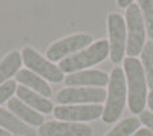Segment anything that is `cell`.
I'll use <instances>...</instances> for the list:
<instances>
[{"label":"cell","mask_w":153,"mask_h":136,"mask_svg":"<svg viewBox=\"0 0 153 136\" xmlns=\"http://www.w3.org/2000/svg\"><path fill=\"white\" fill-rule=\"evenodd\" d=\"M124 75L127 84V104L132 113L144 112V107L147 104V80L144 67L138 58L127 57L124 60Z\"/></svg>","instance_id":"6da1fadb"},{"label":"cell","mask_w":153,"mask_h":136,"mask_svg":"<svg viewBox=\"0 0 153 136\" xmlns=\"http://www.w3.org/2000/svg\"><path fill=\"white\" fill-rule=\"evenodd\" d=\"M126 103H127V84H126L124 69L117 66L112 69L109 75L106 106L103 116H101L106 124H113L120 119L126 107Z\"/></svg>","instance_id":"7a4b0ae2"},{"label":"cell","mask_w":153,"mask_h":136,"mask_svg":"<svg viewBox=\"0 0 153 136\" xmlns=\"http://www.w3.org/2000/svg\"><path fill=\"white\" fill-rule=\"evenodd\" d=\"M109 57V41L107 40H98L94 41L91 46H87L83 51L76 52L63 61H60L58 67L63 73H75L80 70H87L101 61H104Z\"/></svg>","instance_id":"3957f363"},{"label":"cell","mask_w":153,"mask_h":136,"mask_svg":"<svg viewBox=\"0 0 153 136\" xmlns=\"http://www.w3.org/2000/svg\"><path fill=\"white\" fill-rule=\"evenodd\" d=\"M126 28H127L126 54L132 58H136L138 55H141L147 37L146 23L138 3H132L126 9Z\"/></svg>","instance_id":"277c9868"},{"label":"cell","mask_w":153,"mask_h":136,"mask_svg":"<svg viewBox=\"0 0 153 136\" xmlns=\"http://www.w3.org/2000/svg\"><path fill=\"white\" fill-rule=\"evenodd\" d=\"M22 61L29 69L31 72L37 73L38 77H42L43 80L49 83H61L65 81V73L61 72V69L54 64L52 61H49L46 57L40 55L34 47H23L22 51Z\"/></svg>","instance_id":"5b68a950"},{"label":"cell","mask_w":153,"mask_h":136,"mask_svg":"<svg viewBox=\"0 0 153 136\" xmlns=\"http://www.w3.org/2000/svg\"><path fill=\"white\" fill-rule=\"evenodd\" d=\"M107 31H109V57L112 63L120 64L124 60L127 46V28L123 16L112 12L107 16Z\"/></svg>","instance_id":"8992f818"},{"label":"cell","mask_w":153,"mask_h":136,"mask_svg":"<svg viewBox=\"0 0 153 136\" xmlns=\"http://www.w3.org/2000/svg\"><path fill=\"white\" fill-rule=\"evenodd\" d=\"M94 43L92 35L89 34H74V35H68L65 38H61L55 43H52L48 51H46V58L52 63L57 61H63L65 58L76 54L86 49L87 46H91Z\"/></svg>","instance_id":"52a82bcc"},{"label":"cell","mask_w":153,"mask_h":136,"mask_svg":"<svg viewBox=\"0 0 153 136\" xmlns=\"http://www.w3.org/2000/svg\"><path fill=\"white\" fill-rule=\"evenodd\" d=\"M106 96L107 92L103 87H65L57 93V101L60 106L101 104Z\"/></svg>","instance_id":"ba28073f"},{"label":"cell","mask_w":153,"mask_h":136,"mask_svg":"<svg viewBox=\"0 0 153 136\" xmlns=\"http://www.w3.org/2000/svg\"><path fill=\"white\" fill-rule=\"evenodd\" d=\"M103 112L104 107L101 104H72L54 107V116L57 121L80 122V124L101 118Z\"/></svg>","instance_id":"9c48e42d"},{"label":"cell","mask_w":153,"mask_h":136,"mask_svg":"<svg viewBox=\"0 0 153 136\" xmlns=\"http://www.w3.org/2000/svg\"><path fill=\"white\" fill-rule=\"evenodd\" d=\"M38 136H92V129L80 122L48 121L38 127Z\"/></svg>","instance_id":"30bf717a"},{"label":"cell","mask_w":153,"mask_h":136,"mask_svg":"<svg viewBox=\"0 0 153 136\" xmlns=\"http://www.w3.org/2000/svg\"><path fill=\"white\" fill-rule=\"evenodd\" d=\"M68 87H104L109 84V75L103 70L87 69L65 77Z\"/></svg>","instance_id":"8fae6325"},{"label":"cell","mask_w":153,"mask_h":136,"mask_svg":"<svg viewBox=\"0 0 153 136\" xmlns=\"http://www.w3.org/2000/svg\"><path fill=\"white\" fill-rule=\"evenodd\" d=\"M8 109L11 113H14L19 119L26 122L31 127H40L42 124H45L43 115L38 113L32 107H29L28 104H25L23 101H20L19 98H11L8 101Z\"/></svg>","instance_id":"7c38bea8"},{"label":"cell","mask_w":153,"mask_h":136,"mask_svg":"<svg viewBox=\"0 0 153 136\" xmlns=\"http://www.w3.org/2000/svg\"><path fill=\"white\" fill-rule=\"evenodd\" d=\"M16 95H17V98L20 101L28 104L29 107H32L34 110H37V112L42 113V115L54 112V106L49 101V98H45L43 95L37 93V92H34L28 87H25V86H19Z\"/></svg>","instance_id":"4fadbf2b"},{"label":"cell","mask_w":153,"mask_h":136,"mask_svg":"<svg viewBox=\"0 0 153 136\" xmlns=\"http://www.w3.org/2000/svg\"><path fill=\"white\" fill-rule=\"evenodd\" d=\"M0 127L16 136H38V133L6 109H0Z\"/></svg>","instance_id":"5bb4252c"},{"label":"cell","mask_w":153,"mask_h":136,"mask_svg":"<svg viewBox=\"0 0 153 136\" xmlns=\"http://www.w3.org/2000/svg\"><path fill=\"white\" fill-rule=\"evenodd\" d=\"M16 81L20 83V86H25V87L43 95L45 98H49L52 95V89L48 84V81L43 80L42 77H38L37 73L31 72L29 69H20L16 75Z\"/></svg>","instance_id":"9a60e30c"},{"label":"cell","mask_w":153,"mask_h":136,"mask_svg":"<svg viewBox=\"0 0 153 136\" xmlns=\"http://www.w3.org/2000/svg\"><path fill=\"white\" fill-rule=\"evenodd\" d=\"M20 67H22V54L19 51H11L0 61V86L9 81L11 77L17 75Z\"/></svg>","instance_id":"2e32d148"},{"label":"cell","mask_w":153,"mask_h":136,"mask_svg":"<svg viewBox=\"0 0 153 136\" xmlns=\"http://www.w3.org/2000/svg\"><path fill=\"white\" fill-rule=\"evenodd\" d=\"M141 64L144 67L149 89L153 90V41L152 40L146 41L144 44V49L141 52Z\"/></svg>","instance_id":"e0dca14e"},{"label":"cell","mask_w":153,"mask_h":136,"mask_svg":"<svg viewBox=\"0 0 153 136\" xmlns=\"http://www.w3.org/2000/svg\"><path fill=\"white\" fill-rule=\"evenodd\" d=\"M139 127H141V121L135 116H130L123 119L118 126H115L110 132H107L106 136H132L139 130Z\"/></svg>","instance_id":"ac0fdd59"},{"label":"cell","mask_w":153,"mask_h":136,"mask_svg":"<svg viewBox=\"0 0 153 136\" xmlns=\"http://www.w3.org/2000/svg\"><path fill=\"white\" fill-rule=\"evenodd\" d=\"M138 6L146 23V31L149 38L153 41V0H138Z\"/></svg>","instance_id":"d6986e66"},{"label":"cell","mask_w":153,"mask_h":136,"mask_svg":"<svg viewBox=\"0 0 153 136\" xmlns=\"http://www.w3.org/2000/svg\"><path fill=\"white\" fill-rule=\"evenodd\" d=\"M17 81L16 80H9L6 83H3L2 86H0V106H2L3 103H8L12 96H14V93L17 92Z\"/></svg>","instance_id":"ffe728a7"},{"label":"cell","mask_w":153,"mask_h":136,"mask_svg":"<svg viewBox=\"0 0 153 136\" xmlns=\"http://www.w3.org/2000/svg\"><path fill=\"white\" fill-rule=\"evenodd\" d=\"M139 121H141V124L146 126V129H149L153 133V113L152 112H149V110L141 112L139 113Z\"/></svg>","instance_id":"44dd1931"},{"label":"cell","mask_w":153,"mask_h":136,"mask_svg":"<svg viewBox=\"0 0 153 136\" xmlns=\"http://www.w3.org/2000/svg\"><path fill=\"white\" fill-rule=\"evenodd\" d=\"M132 136H153V133L149 130V129H146V127H143V129H139L136 133H133Z\"/></svg>","instance_id":"7402d4cb"},{"label":"cell","mask_w":153,"mask_h":136,"mask_svg":"<svg viewBox=\"0 0 153 136\" xmlns=\"http://www.w3.org/2000/svg\"><path fill=\"white\" fill-rule=\"evenodd\" d=\"M133 3V0H117V5L120 6V8H129L130 5Z\"/></svg>","instance_id":"603a6c76"},{"label":"cell","mask_w":153,"mask_h":136,"mask_svg":"<svg viewBox=\"0 0 153 136\" xmlns=\"http://www.w3.org/2000/svg\"><path fill=\"white\" fill-rule=\"evenodd\" d=\"M147 104L150 107V112L153 113V90L149 92V96H147Z\"/></svg>","instance_id":"cb8c5ba5"},{"label":"cell","mask_w":153,"mask_h":136,"mask_svg":"<svg viewBox=\"0 0 153 136\" xmlns=\"http://www.w3.org/2000/svg\"><path fill=\"white\" fill-rule=\"evenodd\" d=\"M0 136H11V133H9V132H6L5 129L0 127Z\"/></svg>","instance_id":"d4e9b609"}]
</instances>
